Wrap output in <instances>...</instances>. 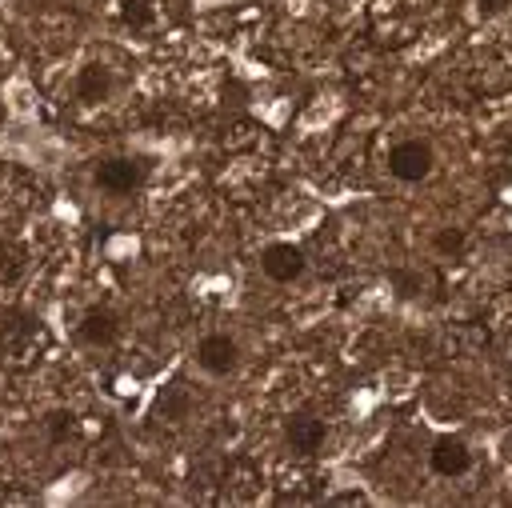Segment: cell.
<instances>
[{"label": "cell", "mask_w": 512, "mask_h": 508, "mask_svg": "<svg viewBox=\"0 0 512 508\" xmlns=\"http://www.w3.org/2000/svg\"><path fill=\"white\" fill-rule=\"evenodd\" d=\"M332 504H368V500H364V492H336Z\"/></svg>", "instance_id": "cell-16"}, {"label": "cell", "mask_w": 512, "mask_h": 508, "mask_svg": "<svg viewBox=\"0 0 512 508\" xmlns=\"http://www.w3.org/2000/svg\"><path fill=\"white\" fill-rule=\"evenodd\" d=\"M44 428H48V440H52V444H64V440L76 432V412H68V408H56V412H48Z\"/></svg>", "instance_id": "cell-12"}, {"label": "cell", "mask_w": 512, "mask_h": 508, "mask_svg": "<svg viewBox=\"0 0 512 508\" xmlns=\"http://www.w3.org/2000/svg\"><path fill=\"white\" fill-rule=\"evenodd\" d=\"M260 272L268 280H276V284H292V280L304 276V252L296 244H284V240L280 244H268L260 252Z\"/></svg>", "instance_id": "cell-4"}, {"label": "cell", "mask_w": 512, "mask_h": 508, "mask_svg": "<svg viewBox=\"0 0 512 508\" xmlns=\"http://www.w3.org/2000/svg\"><path fill=\"white\" fill-rule=\"evenodd\" d=\"M508 8H512V0H480V16H488V20L492 16H504Z\"/></svg>", "instance_id": "cell-15"}, {"label": "cell", "mask_w": 512, "mask_h": 508, "mask_svg": "<svg viewBox=\"0 0 512 508\" xmlns=\"http://www.w3.org/2000/svg\"><path fill=\"white\" fill-rule=\"evenodd\" d=\"M148 180V160L140 156H108L96 164V188L112 192V196H128Z\"/></svg>", "instance_id": "cell-2"}, {"label": "cell", "mask_w": 512, "mask_h": 508, "mask_svg": "<svg viewBox=\"0 0 512 508\" xmlns=\"http://www.w3.org/2000/svg\"><path fill=\"white\" fill-rule=\"evenodd\" d=\"M80 340L84 344H92V348H108V344H116V336H120V316L116 312H108V308H88L84 316H80Z\"/></svg>", "instance_id": "cell-7"}, {"label": "cell", "mask_w": 512, "mask_h": 508, "mask_svg": "<svg viewBox=\"0 0 512 508\" xmlns=\"http://www.w3.org/2000/svg\"><path fill=\"white\" fill-rule=\"evenodd\" d=\"M196 364H200V372H208V376H232V372L240 368V344H236V336H228V332H208V336L196 344Z\"/></svg>", "instance_id": "cell-3"}, {"label": "cell", "mask_w": 512, "mask_h": 508, "mask_svg": "<svg viewBox=\"0 0 512 508\" xmlns=\"http://www.w3.org/2000/svg\"><path fill=\"white\" fill-rule=\"evenodd\" d=\"M112 68L108 64H88V68H80V76H76V96L84 100V104H100V100H108L112 96Z\"/></svg>", "instance_id": "cell-8"}, {"label": "cell", "mask_w": 512, "mask_h": 508, "mask_svg": "<svg viewBox=\"0 0 512 508\" xmlns=\"http://www.w3.org/2000/svg\"><path fill=\"white\" fill-rule=\"evenodd\" d=\"M432 248H436L440 256H460V252L468 248V232H464L460 224H444V228L432 232Z\"/></svg>", "instance_id": "cell-10"}, {"label": "cell", "mask_w": 512, "mask_h": 508, "mask_svg": "<svg viewBox=\"0 0 512 508\" xmlns=\"http://www.w3.org/2000/svg\"><path fill=\"white\" fill-rule=\"evenodd\" d=\"M428 464H432L436 476L456 480V476H464V472L472 468V448H468L460 436H440V440L432 444V452H428Z\"/></svg>", "instance_id": "cell-5"}, {"label": "cell", "mask_w": 512, "mask_h": 508, "mask_svg": "<svg viewBox=\"0 0 512 508\" xmlns=\"http://www.w3.org/2000/svg\"><path fill=\"white\" fill-rule=\"evenodd\" d=\"M324 436H328L324 420H316V416H308V412H296V416L284 424V440H288V448H292L296 456H316V452L324 448Z\"/></svg>", "instance_id": "cell-6"}, {"label": "cell", "mask_w": 512, "mask_h": 508, "mask_svg": "<svg viewBox=\"0 0 512 508\" xmlns=\"http://www.w3.org/2000/svg\"><path fill=\"white\" fill-rule=\"evenodd\" d=\"M124 20H128L132 28H148V24H152L148 0H124Z\"/></svg>", "instance_id": "cell-13"}, {"label": "cell", "mask_w": 512, "mask_h": 508, "mask_svg": "<svg viewBox=\"0 0 512 508\" xmlns=\"http://www.w3.org/2000/svg\"><path fill=\"white\" fill-rule=\"evenodd\" d=\"M432 164H436V156H432V144L428 140H400V144H392L388 148V172L396 176V180H404V184H420V180H428L432 176Z\"/></svg>", "instance_id": "cell-1"}, {"label": "cell", "mask_w": 512, "mask_h": 508, "mask_svg": "<svg viewBox=\"0 0 512 508\" xmlns=\"http://www.w3.org/2000/svg\"><path fill=\"white\" fill-rule=\"evenodd\" d=\"M156 412H160L168 424H184V420L192 416V392H188L184 384L164 388V392L156 396Z\"/></svg>", "instance_id": "cell-9"}, {"label": "cell", "mask_w": 512, "mask_h": 508, "mask_svg": "<svg viewBox=\"0 0 512 508\" xmlns=\"http://www.w3.org/2000/svg\"><path fill=\"white\" fill-rule=\"evenodd\" d=\"M392 284L400 288V296H416V288H420V280L408 276V272H392Z\"/></svg>", "instance_id": "cell-14"}, {"label": "cell", "mask_w": 512, "mask_h": 508, "mask_svg": "<svg viewBox=\"0 0 512 508\" xmlns=\"http://www.w3.org/2000/svg\"><path fill=\"white\" fill-rule=\"evenodd\" d=\"M24 276V248L12 240H0V284H16Z\"/></svg>", "instance_id": "cell-11"}]
</instances>
